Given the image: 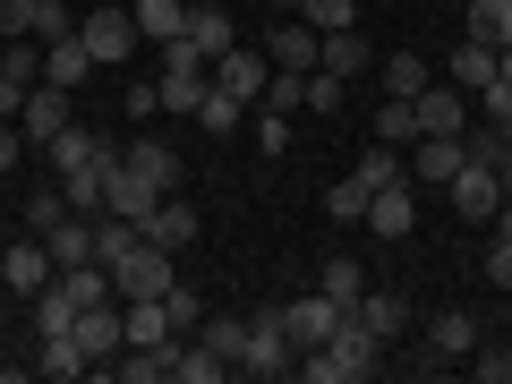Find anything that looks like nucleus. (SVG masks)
Here are the masks:
<instances>
[{
	"label": "nucleus",
	"mask_w": 512,
	"mask_h": 384,
	"mask_svg": "<svg viewBox=\"0 0 512 384\" xmlns=\"http://www.w3.org/2000/svg\"><path fill=\"white\" fill-rule=\"evenodd\" d=\"M376 367H384V342L359 325V316H342V333H333V342L299 350V376H308V384H367Z\"/></svg>",
	"instance_id": "obj_1"
},
{
	"label": "nucleus",
	"mask_w": 512,
	"mask_h": 384,
	"mask_svg": "<svg viewBox=\"0 0 512 384\" xmlns=\"http://www.w3.org/2000/svg\"><path fill=\"white\" fill-rule=\"evenodd\" d=\"M239 376H299V342L282 333V308L248 316V359H239Z\"/></svg>",
	"instance_id": "obj_2"
},
{
	"label": "nucleus",
	"mask_w": 512,
	"mask_h": 384,
	"mask_svg": "<svg viewBox=\"0 0 512 384\" xmlns=\"http://www.w3.org/2000/svg\"><path fill=\"white\" fill-rule=\"evenodd\" d=\"M77 43L94 52V69H111V60H128L146 35H137V18H128L120 0H103V9H86V18H77Z\"/></svg>",
	"instance_id": "obj_3"
},
{
	"label": "nucleus",
	"mask_w": 512,
	"mask_h": 384,
	"mask_svg": "<svg viewBox=\"0 0 512 384\" xmlns=\"http://www.w3.org/2000/svg\"><path fill=\"white\" fill-rule=\"evenodd\" d=\"M171 282H180V274H171V248H154V239H137V248L111 265V291H120V299H163Z\"/></svg>",
	"instance_id": "obj_4"
},
{
	"label": "nucleus",
	"mask_w": 512,
	"mask_h": 384,
	"mask_svg": "<svg viewBox=\"0 0 512 384\" xmlns=\"http://www.w3.org/2000/svg\"><path fill=\"white\" fill-rule=\"evenodd\" d=\"M163 197H171V188H154L146 171L128 163V154H111V171H103V214H120V222H146Z\"/></svg>",
	"instance_id": "obj_5"
},
{
	"label": "nucleus",
	"mask_w": 512,
	"mask_h": 384,
	"mask_svg": "<svg viewBox=\"0 0 512 384\" xmlns=\"http://www.w3.org/2000/svg\"><path fill=\"white\" fill-rule=\"evenodd\" d=\"M342 299H325V291H308V299H282V333H291L299 350H316V342H333L342 333Z\"/></svg>",
	"instance_id": "obj_6"
},
{
	"label": "nucleus",
	"mask_w": 512,
	"mask_h": 384,
	"mask_svg": "<svg viewBox=\"0 0 512 384\" xmlns=\"http://www.w3.org/2000/svg\"><path fill=\"white\" fill-rule=\"evenodd\" d=\"M52 274H60V265H52V248H43L35 231H26V239H9V248H0V282H9V291L43 299V291H52Z\"/></svg>",
	"instance_id": "obj_7"
},
{
	"label": "nucleus",
	"mask_w": 512,
	"mask_h": 384,
	"mask_svg": "<svg viewBox=\"0 0 512 384\" xmlns=\"http://www.w3.org/2000/svg\"><path fill=\"white\" fill-rule=\"evenodd\" d=\"M43 154H52V171H60V180H69V171H111V137H103V128H86V120H69Z\"/></svg>",
	"instance_id": "obj_8"
},
{
	"label": "nucleus",
	"mask_w": 512,
	"mask_h": 384,
	"mask_svg": "<svg viewBox=\"0 0 512 384\" xmlns=\"http://www.w3.org/2000/svg\"><path fill=\"white\" fill-rule=\"evenodd\" d=\"M444 197H453L461 222H495V205H504V180H495L487 163H461L453 180H444Z\"/></svg>",
	"instance_id": "obj_9"
},
{
	"label": "nucleus",
	"mask_w": 512,
	"mask_h": 384,
	"mask_svg": "<svg viewBox=\"0 0 512 384\" xmlns=\"http://www.w3.org/2000/svg\"><path fill=\"white\" fill-rule=\"evenodd\" d=\"M359 231H376V239H410V231H419V188H410V180L376 188V197H367V222H359Z\"/></svg>",
	"instance_id": "obj_10"
},
{
	"label": "nucleus",
	"mask_w": 512,
	"mask_h": 384,
	"mask_svg": "<svg viewBox=\"0 0 512 384\" xmlns=\"http://www.w3.org/2000/svg\"><path fill=\"white\" fill-rule=\"evenodd\" d=\"M18 128H26V146H52L60 128H69V86H26V103H18Z\"/></svg>",
	"instance_id": "obj_11"
},
{
	"label": "nucleus",
	"mask_w": 512,
	"mask_h": 384,
	"mask_svg": "<svg viewBox=\"0 0 512 384\" xmlns=\"http://www.w3.org/2000/svg\"><path fill=\"white\" fill-rule=\"evenodd\" d=\"M265 77H274V60H265V52H248V43H231V52L214 60V86H222V94H239L248 111L265 103Z\"/></svg>",
	"instance_id": "obj_12"
},
{
	"label": "nucleus",
	"mask_w": 512,
	"mask_h": 384,
	"mask_svg": "<svg viewBox=\"0 0 512 384\" xmlns=\"http://www.w3.org/2000/svg\"><path fill=\"white\" fill-rule=\"evenodd\" d=\"M402 163H410V188H444L461 171V137H410Z\"/></svg>",
	"instance_id": "obj_13"
},
{
	"label": "nucleus",
	"mask_w": 512,
	"mask_h": 384,
	"mask_svg": "<svg viewBox=\"0 0 512 384\" xmlns=\"http://www.w3.org/2000/svg\"><path fill=\"white\" fill-rule=\"evenodd\" d=\"M137 239H154V248H171V256H180V248H188V239H197V205H188V197H180V188H171V197H163V205H154V214H146V222H137Z\"/></svg>",
	"instance_id": "obj_14"
},
{
	"label": "nucleus",
	"mask_w": 512,
	"mask_h": 384,
	"mask_svg": "<svg viewBox=\"0 0 512 384\" xmlns=\"http://www.w3.org/2000/svg\"><path fill=\"white\" fill-rule=\"evenodd\" d=\"M77 350H86V359H120L128 350V333H120V299H103V308H77Z\"/></svg>",
	"instance_id": "obj_15"
},
{
	"label": "nucleus",
	"mask_w": 512,
	"mask_h": 384,
	"mask_svg": "<svg viewBox=\"0 0 512 384\" xmlns=\"http://www.w3.org/2000/svg\"><path fill=\"white\" fill-rule=\"evenodd\" d=\"M350 316H359V325L376 333L384 350H393V342L410 333V299H402V291H359V308H350Z\"/></svg>",
	"instance_id": "obj_16"
},
{
	"label": "nucleus",
	"mask_w": 512,
	"mask_h": 384,
	"mask_svg": "<svg viewBox=\"0 0 512 384\" xmlns=\"http://www.w3.org/2000/svg\"><path fill=\"white\" fill-rule=\"evenodd\" d=\"M316 43H325V35H316L308 18H282L274 35H265V60H274V69H299V77H308V69H316Z\"/></svg>",
	"instance_id": "obj_17"
},
{
	"label": "nucleus",
	"mask_w": 512,
	"mask_h": 384,
	"mask_svg": "<svg viewBox=\"0 0 512 384\" xmlns=\"http://www.w3.org/2000/svg\"><path fill=\"white\" fill-rule=\"evenodd\" d=\"M410 103H419V137H461V128H470V111H461V86H419Z\"/></svg>",
	"instance_id": "obj_18"
},
{
	"label": "nucleus",
	"mask_w": 512,
	"mask_h": 384,
	"mask_svg": "<svg viewBox=\"0 0 512 384\" xmlns=\"http://www.w3.org/2000/svg\"><path fill=\"white\" fill-rule=\"evenodd\" d=\"M316 69H325V77H342V86H350V77L367 69V35H359V26H333V35L316 43Z\"/></svg>",
	"instance_id": "obj_19"
},
{
	"label": "nucleus",
	"mask_w": 512,
	"mask_h": 384,
	"mask_svg": "<svg viewBox=\"0 0 512 384\" xmlns=\"http://www.w3.org/2000/svg\"><path fill=\"white\" fill-rule=\"evenodd\" d=\"M461 35L504 52V43H512V0H461Z\"/></svg>",
	"instance_id": "obj_20"
},
{
	"label": "nucleus",
	"mask_w": 512,
	"mask_h": 384,
	"mask_svg": "<svg viewBox=\"0 0 512 384\" xmlns=\"http://www.w3.org/2000/svg\"><path fill=\"white\" fill-rule=\"evenodd\" d=\"M188 43H197L205 60H222V52H231V43H239V26L222 18L214 0H188Z\"/></svg>",
	"instance_id": "obj_21"
},
{
	"label": "nucleus",
	"mask_w": 512,
	"mask_h": 384,
	"mask_svg": "<svg viewBox=\"0 0 512 384\" xmlns=\"http://www.w3.org/2000/svg\"><path fill=\"white\" fill-rule=\"evenodd\" d=\"M128 18H137V35H146V43H180L188 35V0H137Z\"/></svg>",
	"instance_id": "obj_22"
},
{
	"label": "nucleus",
	"mask_w": 512,
	"mask_h": 384,
	"mask_svg": "<svg viewBox=\"0 0 512 384\" xmlns=\"http://www.w3.org/2000/svg\"><path fill=\"white\" fill-rule=\"evenodd\" d=\"M43 77H52V86H86V77H94V52H86L77 35L43 43Z\"/></svg>",
	"instance_id": "obj_23"
},
{
	"label": "nucleus",
	"mask_w": 512,
	"mask_h": 384,
	"mask_svg": "<svg viewBox=\"0 0 512 384\" xmlns=\"http://www.w3.org/2000/svg\"><path fill=\"white\" fill-rule=\"evenodd\" d=\"M427 350H436V359H470V350H478V325H470L461 308L427 316Z\"/></svg>",
	"instance_id": "obj_24"
},
{
	"label": "nucleus",
	"mask_w": 512,
	"mask_h": 384,
	"mask_svg": "<svg viewBox=\"0 0 512 384\" xmlns=\"http://www.w3.org/2000/svg\"><path fill=\"white\" fill-rule=\"evenodd\" d=\"M171 350H180V333H171V342L128 350V359H111V367H120V384H171Z\"/></svg>",
	"instance_id": "obj_25"
},
{
	"label": "nucleus",
	"mask_w": 512,
	"mask_h": 384,
	"mask_svg": "<svg viewBox=\"0 0 512 384\" xmlns=\"http://www.w3.org/2000/svg\"><path fill=\"white\" fill-rule=\"evenodd\" d=\"M453 86L461 94H487L495 86V43H470V35L453 43Z\"/></svg>",
	"instance_id": "obj_26"
},
{
	"label": "nucleus",
	"mask_w": 512,
	"mask_h": 384,
	"mask_svg": "<svg viewBox=\"0 0 512 384\" xmlns=\"http://www.w3.org/2000/svg\"><path fill=\"white\" fill-rule=\"evenodd\" d=\"M197 342L214 350L222 367H239V359H248V316H205V325H197Z\"/></svg>",
	"instance_id": "obj_27"
},
{
	"label": "nucleus",
	"mask_w": 512,
	"mask_h": 384,
	"mask_svg": "<svg viewBox=\"0 0 512 384\" xmlns=\"http://www.w3.org/2000/svg\"><path fill=\"white\" fill-rule=\"evenodd\" d=\"M35 239H43V248H52V265H86V256H94V231H86V222H77V214H60L52 231H35Z\"/></svg>",
	"instance_id": "obj_28"
},
{
	"label": "nucleus",
	"mask_w": 512,
	"mask_h": 384,
	"mask_svg": "<svg viewBox=\"0 0 512 384\" xmlns=\"http://www.w3.org/2000/svg\"><path fill=\"white\" fill-rule=\"evenodd\" d=\"M128 163L146 171V180H154V188H180V154H171V146H163V137H137V146H128Z\"/></svg>",
	"instance_id": "obj_29"
},
{
	"label": "nucleus",
	"mask_w": 512,
	"mask_h": 384,
	"mask_svg": "<svg viewBox=\"0 0 512 384\" xmlns=\"http://www.w3.org/2000/svg\"><path fill=\"white\" fill-rule=\"evenodd\" d=\"M350 180L393 188V180H410V163H402V146H384V137H376V154H359V163H350Z\"/></svg>",
	"instance_id": "obj_30"
},
{
	"label": "nucleus",
	"mask_w": 512,
	"mask_h": 384,
	"mask_svg": "<svg viewBox=\"0 0 512 384\" xmlns=\"http://www.w3.org/2000/svg\"><path fill=\"white\" fill-rule=\"evenodd\" d=\"M239 120H248V103H239V94H222V86H205V103H197V128H205V137H231Z\"/></svg>",
	"instance_id": "obj_31"
},
{
	"label": "nucleus",
	"mask_w": 512,
	"mask_h": 384,
	"mask_svg": "<svg viewBox=\"0 0 512 384\" xmlns=\"http://www.w3.org/2000/svg\"><path fill=\"white\" fill-rule=\"evenodd\" d=\"M376 137H384V146H410V137H419V103L384 94V103H376Z\"/></svg>",
	"instance_id": "obj_32"
},
{
	"label": "nucleus",
	"mask_w": 512,
	"mask_h": 384,
	"mask_svg": "<svg viewBox=\"0 0 512 384\" xmlns=\"http://www.w3.org/2000/svg\"><path fill=\"white\" fill-rule=\"evenodd\" d=\"M325 299H342V308H359V291H367V274H359V256H325V282H316Z\"/></svg>",
	"instance_id": "obj_33"
},
{
	"label": "nucleus",
	"mask_w": 512,
	"mask_h": 384,
	"mask_svg": "<svg viewBox=\"0 0 512 384\" xmlns=\"http://www.w3.org/2000/svg\"><path fill=\"white\" fill-rule=\"evenodd\" d=\"M35 367H43V376H86L94 359L77 350V333H43V359H35Z\"/></svg>",
	"instance_id": "obj_34"
},
{
	"label": "nucleus",
	"mask_w": 512,
	"mask_h": 384,
	"mask_svg": "<svg viewBox=\"0 0 512 384\" xmlns=\"http://www.w3.org/2000/svg\"><path fill=\"white\" fill-rule=\"evenodd\" d=\"M128 248H137V222H120V214H103V222H94V265H120Z\"/></svg>",
	"instance_id": "obj_35"
},
{
	"label": "nucleus",
	"mask_w": 512,
	"mask_h": 384,
	"mask_svg": "<svg viewBox=\"0 0 512 384\" xmlns=\"http://www.w3.org/2000/svg\"><path fill=\"white\" fill-rule=\"evenodd\" d=\"M265 111H291V120H299V111H308V77L274 69V77H265Z\"/></svg>",
	"instance_id": "obj_36"
},
{
	"label": "nucleus",
	"mask_w": 512,
	"mask_h": 384,
	"mask_svg": "<svg viewBox=\"0 0 512 384\" xmlns=\"http://www.w3.org/2000/svg\"><path fill=\"white\" fill-rule=\"evenodd\" d=\"M291 18H308L316 35H333V26H359V0H299Z\"/></svg>",
	"instance_id": "obj_37"
},
{
	"label": "nucleus",
	"mask_w": 512,
	"mask_h": 384,
	"mask_svg": "<svg viewBox=\"0 0 512 384\" xmlns=\"http://www.w3.org/2000/svg\"><path fill=\"white\" fill-rule=\"evenodd\" d=\"M419 86H427V60L419 52H393V60H384V94H402V103H410Z\"/></svg>",
	"instance_id": "obj_38"
},
{
	"label": "nucleus",
	"mask_w": 512,
	"mask_h": 384,
	"mask_svg": "<svg viewBox=\"0 0 512 384\" xmlns=\"http://www.w3.org/2000/svg\"><path fill=\"white\" fill-rule=\"evenodd\" d=\"M256 154H265V163L291 154V111H265V103H256Z\"/></svg>",
	"instance_id": "obj_39"
},
{
	"label": "nucleus",
	"mask_w": 512,
	"mask_h": 384,
	"mask_svg": "<svg viewBox=\"0 0 512 384\" xmlns=\"http://www.w3.org/2000/svg\"><path fill=\"white\" fill-rule=\"evenodd\" d=\"M43 9H52V0H0V43L9 35H43Z\"/></svg>",
	"instance_id": "obj_40"
},
{
	"label": "nucleus",
	"mask_w": 512,
	"mask_h": 384,
	"mask_svg": "<svg viewBox=\"0 0 512 384\" xmlns=\"http://www.w3.org/2000/svg\"><path fill=\"white\" fill-rule=\"evenodd\" d=\"M367 197H376L367 180H342V188H325V214L333 222H367Z\"/></svg>",
	"instance_id": "obj_41"
},
{
	"label": "nucleus",
	"mask_w": 512,
	"mask_h": 384,
	"mask_svg": "<svg viewBox=\"0 0 512 384\" xmlns=\"http://www.w3.org/2000/svg\"><path fill=\"white\" fill-rule=\"evenodd\" d=\"M69 325H77V299L60 291V282H52V291L35 299V333H69Z\"/></svg>",
	"instance_id": "obj_42"
},
{
	"label": "nucleus",
	"mask_w": 512,
	"mask_h": 384,
	"mask_svg": "<svg viewBox=\"0 0 512 384\" xmlns=\"http://www.w3.org/2000/svg\"><path fill=\"white\" fill-rule=\"evenodd\" d=\"M60 197H69V214H103V171H69Z\"/></svg>",
	"instance_id": "obj_43"
},
{
	"label": "nucleus",
	"mask_w": 512,
	"mask_h": 384,
	"mask_svg": "<svg viewBox=\"0 0 512 384\" xmlns=\"http://www.w3.org/2000/svg\"><path fill=\"white\" fill-rule=\"evenodd\" d=\"M163 308H171V333H197V325H205V299H197V291H180V282L163 291Z\"/></svg>",
	"instance_id": "obj_44"
},
{
	"label": "nucleus",
	"mask_w": 512,
	"mask_h": 384,
	"mask_svg": "<svg viewBox=\"0 0 512 384\" xmlns=\"http://www.w3.org/2000/svg\"><path fill=\"white\" fill-rule=\"evenodd\" d=\"M60 214H69V197H60V188H35V197H26V231H52Z\"/></svg>",
	"instance_id": "obj_45"
},
{
	"label": "nucleus",
	"mask_w": 512,
	"mask_h": 384,
	"mask_svg": "<svg viewBox=\"0 0 512 384\" xmlns=\"http://www.w3.org/2000/svg\"><path fill=\"white\" fill-rule=\"evenodd\" d=\"M308 111H316V120H333V111H342V77L308 69Z\"/></svg>",
	"instance_id": "obj_46"
},
{
	"label": "nucleus",
	"mask_w": 512,
	"mask_h": 384,
	"mask_svg": "<svg viewBox=\"0 0 512 384\" xmlns=\"http://www.w3.org/2000/svg\"><path fill=\"white\" fill-rule=\"evenodd\" d=\"M120 111L128 120H154V111H163V77H154V86H120Z\"/></svg>",
	"instance_id": "obj_47"
},
{
	"label": "nucleus",
	"mask_w": 512,
	"mask_h": 384,
	"mask_svg": "<svg viewBox=\"0 0 512 384\" xmlns=\"http://www.w3.org/2000/svg\"><path fill=\"white\" fill-rule=\"evenodd\" d=\"M18 163H26V128H18V120H0V180H9Z\"/></svg>",
	"instance_id": "obj_48"
},
{
	"label": "nucleus",
	"mask_w": 512,
	"mask_h": 384,
	"mask_svg": "<svg viewBox=\"0 0 512 384\" xmlns=\"http://www.w3.org/2000/svg\"><path fill=\"white\" fill-rule=\"evenodd\" d=\"M487 282H495V291H512V239H495V248H487Z\"/></svg>",
	"instance_id": "obj_49"
},
{
	"label": "nucleus",
	"mask_w": 512,
	"mask_h": 384,
	"mask_svg": "<svg viewBox=\"0 0 512 384\" xmlns=\"http://www.w3.org/2000/svg\"><path fill=\"white\" fill-rule=\"evenodd\" d=\"M478 376H487V384H512V350H487V359H478Z\"/></svg>",
	"instance_id": "obj_50"
},
{
	"label": "nucleus",
	"mask_w": 512,
	"mask_h": 384,
	"mask_svg": "<svg viewBox=\"0 0 512 384\" xmlns=\"http://www.w3.org/2000/svg\"><path fill=\"white\" fill-rule=\"evenodd\" d=\"M18 103H26V86H18L9 69H0V120H18Z\"/></svg>",
	"instance_id": "obj_51"
},
{
	"label": "nucleus",
	"mask_w": 512,
	"mask_h": 384,
	"mask_svg": "<svg viewBox=\"0 0 512 384\" xmlns=\"http://www.w3.org/2000/svg\"><path fill=\"white\" fill-rule=\"evenodd\" d=\"M495 180H504V197H512V154H504V171H495Z\"/></svg>",
	"instance_id": "obj_52"
},
{
	"label": "nucleus",
	"mask_w": 512,
	"mask_h": 384,
	"mask_svg": "<svg viewBox=\"0 0 512 384\" xmlns=\"http://www.w3.org/2000/svg\"><path fill=\"white\" fill-rule=\"evenodd\" d=\"M265 9H299V0H265Z\"/></svg>",
	"instance_id": "obj_53"
},
{
	"label": "nucleus",
	"mask_w": 512,
	"mask_h": 384,
	"mask_svg": "<svg viewBox=\"0 0 512 384\" xmlns=\"http://www.w3.org/2000/svg\"><path fill=\"white\" fill-rule=\"evenodd\" d=\"M495 128H504V137H512V111H504V120H495Z\"/></svg>",
	"instance_id": "obj_54"
},
{
	"label": "nucleus",
	"mask_w": 512,
	"mask_h": 384,
	"mask_svg": "<svg viewBox=\"0 0 512 384\" xmlns=\"http://www.w3.org/2000/svg\"><path fill=\"white\" fill-rule=\"evenodd\" d=\"M120 9H137V0H120Z\"/></svg>",
	"instance_id": "obj_55"
}]
</instances>
